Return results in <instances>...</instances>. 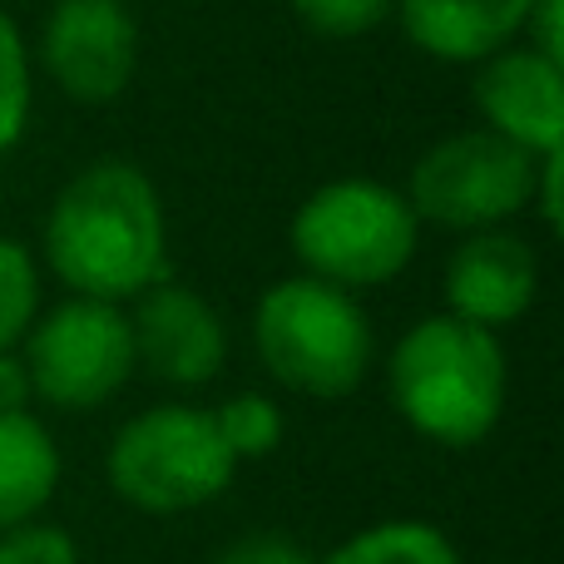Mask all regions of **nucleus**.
<instances>
[{
  "label": "nucleus",
  "mask_w": 564,
  "mask_h": 564,
  "mask_svg": "<svg viewBox=\"0 0 564 564\" xmlns=\"http://www.w3.org/2000/svg\"><path fill=\"white\" fill-rule=\"evenodd\" d=\"M35 258L69 297L129 307L169 278L164 194L129 159H95L45 208Z\"/></svg>",
  "instance_id": "nucleus-1"
},
{
  "label": "nucleus",
  "mask_w": 564,
  "mask_h": 564,
  "mask_svg": "<svg viewBox=\"0 0 564 564\" xmlns=\"http://www.w3.org/2000/svg\"><path fill=\"white\" fill-rule=\"evenodd\" d=\"M387 401L406 431L446 451H470L500 426L510 401V357L500 332L451 312L411 322L387 351Z\"/></svg>",
  "instance_id": "nucleus-2"
},
{
  "label": "nucleus",
  "mask_w": 564,
  "mask_h": 564,
  "mask_svg": "<svg viewBox=\"0 0 564 564\" xmlns=\"http://www.w3.org/2000/svg\"><path fill=\"white\" fill-rule=\"evenodd\" d=\"M253 351L282 391L307 401H341L367 381L377 332L357 292L288 273L263 288L253 307Z\"/></svg>",
  "instance_id": "nucleus-3"
},
{
  "label": "nucleus",
  "mask_w": 564,
  "mask_h": 564,
  "mask_svg": "<svg viewBox=\"0 0 564 564\" xmlns=\"http://www.w3.org/2000/svg\"><path fill=\"white\" fill-rule=\"evenodd\" d=\"M288 248L307 278L361 297L397 282L416 263L421 224L397 184L347 174L327 178L302 198L288 224Z\"/></svg>",
  "instance_id": "nucleus-4"
},
{
  "label": "nucleus",
  "mask_w": 564,
  "mask_h": 564,
  "mask_svg": "<svg viewBox=\"0 0 564 564\" xmlns=\"http://www.w3.org/2000/svg\"><path fill=\"white\" fill-rule=\"evenodd\" d=\"M105 480L139 516H194L228 496L238 460L228 456L214 411L194 401L144 406L109 436Z\"/></svg>",
  "instance_id": "nucleus-5"
},
{
  "label": "nucleus",
  "mask_w": 564,
  "mask_h": 564,
  "mask_svg": "<svg viewBox=\"0 0 564 564\" xmlns=\"http://www.w3.org/2000/svg\"><path fill=\"white\" fill-rule=\"evenodd\" d=\"M535 164L540 159L486 129H460V134L436 139L411 164L401 194L421 228L466 238L486 228H510L520 214H530Z\"/></svg>",
  "instance_id": "nucleus-6"
},
{
  "label": "nucleus",
  "mask_w": 564,
  "mask_h": 564,
  "mask_svg": "<svg viewBox=\"0 0 564 564\" xmlns=\"http://www.w3.org/2000/svg\"><path fill=\"white\" fill-rule=\"evenodd\" d=\"M20 357L35 387V406L65 416L109 406L139 371L129 312L95 297H59L55 307H40L20 341Z\"/></svg>",
  "instance_id": "nucleus-7"
},
{
  "label": "nucleus",
  "mask_w": 564,
  "mask_h": 564,
  "mask_svg": "<svg viewBox=\"0 0 564 564\" xmlns=\"http://www.w3.org/2000/svg\"><path fill=\"white\" fill-rule=\"evenodd\" d=\"M30 59L75 105H115L139 75V20L129 0H55Z\"/></svg>",
  "instance_id": "nucleus-8"
},
{
  "label": "nucleus",
  "mask_w": 564,
  "mask_h": 564,
  "mask_svg": "<svg viewBox=\"0 0 564 564\" xmlns=\"http://www.w3.org/2000/svg\"><path fill=\"white\" fill-rule=\"evenodd\" d=\"M129 337L134 367L149 371L159 387L198 391L224 377L228 367V322L204 292L164 278L129 302Z\"/></svg>",
  "instance_id": "nucleus-9"
},
{
  "label": "nucleus",
  "mask_w": 564,
  "mask_h": 564,
  "mask_svg": "<svg viewBox=\"0 0 564 564\" xmlns=\"http://www.w3.org/2000/svg\"><path fill=\"white\" fill-rule=\"evenodd\" d=\"M470 105L486 134L525 149L530 159L564 149V65L525 40L480 59L470 75Z\"/></svg>",
  "instance_id": "nucleus-10"
},
{
  "label": "nucleus",
  "mask_w": 564,
  "mask_h": 564,
  "mask_svg": "<svg viewBox=\"0 0 564 564\" xmlns=\"http://www.w3.org/2000/svg\"><path fill=\"white\" fill-rule=\"evenodd\" d=\"M540 297V253L516 228L456 238L441 273V302L451 317L486 332H506L535 307Z\"/></svg>",
  "instance_id": "nucleus-11"
},
{
  "label": "nucleus",
  "mask_w": 564,
  "mask_h": 564,
  "mask_svg": "<svg viewBox=\"0 0 564 564\" xmlns=\"http://www.w3.org/2000/svg\"><path fill=\"white\" fill-rule=\"evenodd\" d=\"M530 6L535 0H397L391 20L426 59L476 69L525 35Z\"/></svg>",
  "instance_id": "nucleus-12"
},
{
  "label": "nucleus",
  "mask_w": 564,
  "mask_h": 564,
  "mask_svg": "<svg viewBox=\"0 0 564 564\" xmlns=\"http://www.w3.org/2000/svg\"><path fill=\"white\" fill-rule=\"evenodd\" d=\"M65 480L59 441L35 411L0 416V530L40 520Z\"/></svg>",
  "instance_id": "nucleus-13"
},
{
  "label": "nucleus",
  "mask_w": 564,
  "mask_h": 564,
  "mask_svg": "<svg viewBox=\"0 0 564 564\" xmlns=\"http://www.w3.org/2000/svg\"><path fill=\"white\" fill-rule=\"evenodd\" d=\"M317 564H466V560H460L456 540L441 525L416 516H391L377 520V525L351 530Z\"/></svg>",
  "instance_id": "nucleus-14"
},
{
  "label": "nucleus",
  "mask_w": 564,
  "mask_h": 564,
  "mask_svg": "<svg viewBox=\"0 0 564 564\" xmlns=\"http://www.w3.org/2000/svg\"><path fill=\"white\" fill-rule=\"evenodd\" d=\"M208 411H214V426H218V436H224L228 456H234L238 466L268 460L282 446V436H288L282 401L268 397V391H238V397L218 401V406H208Z\"/></svg>",
  "instance_id": "nucleus-15"
},
{
  "label": "nucleus",
  "mask_w": 564,
  "mask_h": 564,
  "mask_svg": "<svg viewBox=\"0 0 564 564\" xmlns=\"http://www.w3.org/2000/svg\"><path fill=\"white\" fill-rule=\"evenodd\" d=\"M35 115V59H30V40L15 25L10 10H0V159L20 149Z\"/></svg>",
  "instance_id": "nucleus-16"
},
{
  "label": "nucleus",
  "mask_w": 564,
  "mask_h": 564,
  "mask_svg": "<svg viewBox=\"0 0 564 564\" xmlns=\"http://www.w3.org/2000/svg\"><path fill=\"white\" fill-rule=\"evenodd\" d=\"M40 307H45V268L20 238L0 234V351H15L25 341Z\"/></svg>",
  "instance_id": "nucleus-17"
},
{
  "label": "nucleus",
  "mask_w": 564,
  "mask_h": 564,
  "mask_svg": "<svg viewBox=\"0 0 564 564\" xmlns=\"http://www.w3.org/2000/svg\"><path fill=\"white\" fill-rule=\"evenodd\" d=\"M288 6L307 35L347 45V40H361L377 25H387L397 0H288Z\"/></svg>",
  "instance_id": "nucleus-18"
},
{
  "label": "nucleus",
  "mask_w": 564,
  "mask_h": 564,
  "mask_svg": "<svg viewBox=\"0 0 564 564\" xmlns=\"http://www.w3.org/2000/svg\"><path fill=\"white\" fill-rule=\"evenodd\" d=\"M0 564H79V540L55 520H25L0 530Z\"/></svg>",
  "instance_id": "nucleus-19"
},
{
  "label": "nucleus",
  "mask_w": 564,
  "mask_h": 564,
  "mask_svg": "<svg viewBox=\"0 0 564 564\" xmlns=\"http://www.w3.org/2000/svg\"><path fill=\"white\" fill-rule=\"evenodd\" d=\"M214 564H317L297 540L278 535V530H253V535H238L218 550Z\"/></svg>",
  "instance_id": "nucleus-20"
},
{
  "label": "nucleus",
  "mask_w": 564,
  "mask_h": 564,
  "mask_svg": "<svg viewBox=\"0 0 564 564\" xmlns=\"http://www.w3.org/2000/svg\"><path fill=\"white\" fill-rule=\"evenodd\" d=\"M530 208H535V218H540L545 234H560V224H564V149H555V154H545L535 164Z\"/></svg>",
  "instance_id": "nucleus-21"
},
{
  "label": "nucleus",
  "mask_w": 564,
  "mask_h": 564,
  "mask_svg": "<svg viewBox=\"0 0 564 564\" xmlns=\"http://www.w3.org/2000/svg\"><path fill=\"white\" fill-rule=\"evenodd\" d=\"M525 40L530 50H540V55L560 59L564 65V0H535L525 15Z\"/></svg>",
  "instance_id": "nucleus-22"
},
{
  "label": "nucleus",
  "mask_w": 564,
  "mask_h": 564,
  "mask_svg": "<svg viewBox=\"0 0 564 564\" xmlns=\"http://www.w3.org/2000/svg\"><path fill=\"white\" fill-rule=\"evenodd\" d=\"M6 411H35V387H30L20 347L0 351V416H6Z\"/></svg>",
  "instance_id": "nucleus-23"
}]
</instances>
